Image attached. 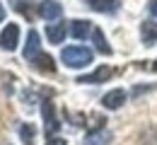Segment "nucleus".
Returning a JSON list of instances; mask_svg holds the SVG:
<instances>
[{
	"label": "nucleus",
	"instance_id": "1",
	"mask_svg": "<svg viewBox=\"0 0 157 145\" xmlns=\"http://www.w3.org/2000/svg\"><path fill=\"white\" fill-rule=\"evenodd\" d=\"M92 58H94V53L87 46H68V48L60 51V61L68 68H85V65L92 63Z\"/></svg>",
	"mask_w": 157,
	"mask_h": 145
},
{
	"label": "nucleus",
	"instance_id": "2",
	"mask_svg": "<svg viewBox=\"0 0 157 145\" xmlns=\"http://www.w3.org/2000/svg\"><path fill=\"white\" fill-rule=\"evenodd\" d=\"M41 114H44V128H46V135H53L56 131L60 128V121L58 116H56V106H53V102H44V106H41Z\"/></svg>",
	"mask_w": 157,
	"mask_h": 145
},
{
	"label": "nucleus",
	"instance_id": "3",
	"mask_svg": "<svg viewBox=\"0 0 157 145\" xmlns=\"http://www.w3.org/2000/svg\"><path fill=\"white\" fill-rule=\"evenodd\" d=\"M41 53H44V51H41V44H39V32L32 29V32L27 34V46H24V53H22V56H24L27 63H34Z\"/></svg>",
	"mask_w": 157,
	"mask_h": 145
},
{
	"label": "nucleus",
	"instance_id": "4",
	"mask_svg": "<svg viewBox=\"0 0 157 145\" xmlns=\"http://www.w3.org/2000/svg\"><path fill=\"white\" fill-rule=\"evenodd\" d=\"M17 44H20V27L17 24H7L2 29V34H0V46L5 51H15Z\"/></svg>",
	"mask_w": 157,
	"mask_h": 145
},
{
	"label": "nucleus",
	"instance_id": "5",
	"mask_svg": "<svg viewBox=\"0 0 157 145\" xmlns=\"http://www.w3.org/2000/svg\"><path fill=\"white\" fill-rule=\"evenodd\" d=\"M111 75H114V70H111L109 65H99L94 73H90V75H80L78 82H82V85H99V82H106Z\"/></svg>",
	"mask_w": 157,
	"mask_h": 145
},
{
	"label": "nucleus",
	"instance_id": "6",
	"mask_svg": "<svg viewBox=\"0 0 157 145\" xmlns=\"http://www.w3.org/2000/svg\"><path fill=\"white\" fill-rule=\"evenodd\" d=\"M111 131L109 128H104V126H99L94 131H90L87 135H85V145H109L111 143Z\"/></svg>",
	"mask_w": 157,
	"mask_h": 145
},
{
	"label": "nucleus",
	"instance_id": "7",
	"mask_svg": "<svg viewBox=\"0 0 157 145\" xmlns=\"http://www.w3.org/2000/svg\"><path fill=\"white\" fill-rule=\"evenodd\" d=\"M39 15L44 17V20H58L60 15H63V7H60L58 0H44L39 5Z\"/></svg>",
	"mask_w": 157,
	"mask_h": 145
},
{
	"label": "nucleus",
	"instance_id": "8",
	"mask_svg": "<svg viewBox=\"0 0 157 145\" xmlns=\"http://www.w3.org/2000/svg\"><path fill=\"white\" fill-rule=\"evenodd\" d=\"M101 104H104V109H121L123 104H126V92L123 90H111V92H106L104 97H101Z\"/></svg>",
	"mask_w": 157,
	"mask_h": 145
},
{
	"label": "nucleus",
	"instance_id": "9",
	"mask_svg": "<svg viewBox=\"0 0 157 145\" xmlns=\"http://www.w3.org/2000/svg\"><path fill=\"white\" fill-rule=\"evenodd\" d=\"M68 22H56V24H48V29H46V36H48V41L51 44H60L65 39V34H68Z\"/></svg>",
	"mask_w": 157,
	"mask_h": 145
},
{
	"label": "nucleus",
	"instance_id": "10",
	"mask_svg": "<svg viewBox=\"0 0 157 145\" xmlns=\"http://www.w3.org/2000/svg\"><path fill=\"white\" fill-rule=\"evenodd\" d=\"M85 2H87L94 12H104V15H114L118 10V5H121L118 0H85Z\"/></svg>",
	"mask_w": 157,
	"mask_h": 145
},
{
	"label": "nucleus",
	"instance_id": "11",
	"mask_svg": "<svg viewBox=\"0 0 157 145\" xmlns=\"http://www.w3.org/2000/svg\"><path fill=\"white\" fill-rule=\"evenodd\" d=\"M70 34H73L75 39H87V36L92 34V22H87V20L70 22Z\"/></svg>",
	"mask_w": 157,
	"mask_h": 145
},
{
	"label": "nucleus",
	"instance_id": "12",
	"mask_svg": "<svg viewBox=\"0 0 157 145\" xmlns=\"http://www.w3.org/2000/svg\"><path fill=\"white\" fill-rule=\"evenodd\" d=\"M32 65H34L36 70H41V73H53V70H56V63H53V58H51L48 53H41Z\"/></svg>",
	"mask_w": 157,
	"mask_h": 145
},
{
	"label": "nucleus",
	"instance_id": "13",
	"mask_svg": "<svg viewBox=\"0 0 157 145\" xmlns=\"http://www.w3.org/2000/svg\"><path fill=\"white\" fill-rule=\"evenodd\" d=\"M92 39H94V46H97L99 53H104V56H109V53H111V46L106 44L104 34H101V29H92Z\"/></svg>",
	"mask_w": 157,
	"mask_h": 145
},
{
	"label": "nucleus",
	"instance_id": "14",
	"mask_svg": "<svg viewBox=\"0 0 157 145\" xmlns=\"http://www.w3.org/2000/svg\"><path fill=\"white\" fill-rule=\"evenodd\" d=\"M20 138H22V143L24 145H32L34 143V138H36V128L32 124H22L20 126Z\"/></svg>",
	"mask_w": 157,
	"mask_h": 145
},
{
	"label": "nucleus",
	"instance_id": "15",
	"mask_svg": "<svg viewBox=\"0 0 157 145\" xmlns=\"http://www.w3.org/2000/svg\"><path fill=\"white\" fill-rule=\"evenodd\" d=\"M140 143L143 145H157V128H147L140 135Z\"/></svg>",
	"mask_w": 157,
	"mask_h": 145
},
{
	"label": "nucleus",
	"instance_id": "16",
	"mask_svg": "<svg viewBox=\"0 0 157 145\" xmlns=\"http://www.w3.org/2000/svg\"><path fill=\"white\" fill-rule=\"evenodd\" d=\"M147 12H150V20L152 24H157V0H150V5H147Z\"/></svg>",
	"mask_w": 157,
	"mask_h": 145
},
{
	"label": "nucleus",
	"instance_id": "17",
	"mask_svg": "<svg viewBox=\"0 0 157 145\" xmlns=\"http://www.w3.org/2000/svg\"><path fill=\"white\" fill-rule=\"evenodd\" d=\"M46 145H65V140H63V138H48Z\"/></svg>",
	"mask_w": 157,
	"mask_h": 145
},
{
	"label": "nucleus",
	"instance_id": "18",
	"mask_svg": "<svg viewBox=\"0 0 157 145\" xmlns=\"http://www.w3.org/2000/svg\"><path fill=\"white\" fill-rule=\"evenodd\" d=\"M145 90H152V87H136V90H133V94H140V92H145Z\"/></svg>",
	"mask_w": 157,
	"mask_h": 145
},
{
	"label": "nucleus",
	"instance_id": "19",
	"mask_svg": "<svg viewBox=\"0 0 157 145\" xmlns=\"http://www.w3.org/2000/svg\"><path fill=\"white\" fill-rule=\"evenodd\" d=\"M5 20V7H2V5H0V22Z\"/></svg>",
	"mask_w": 157,
	"mask_h": 145
},
{
	"label": "nucleus",
	"instance_id": "20",
	"mask_svg": "<svg viewBox=\"0 0 157 145\" xmlns=\"http://www.w3.org/2000/svg\"><path fill=\"white\" fill-rule=\"evenodd\" d=\"M152 70H157V63H155V65H152Z\"/></svg>",
	"mask_w": 157,
	"mask_h": 145
}]
</instances>
